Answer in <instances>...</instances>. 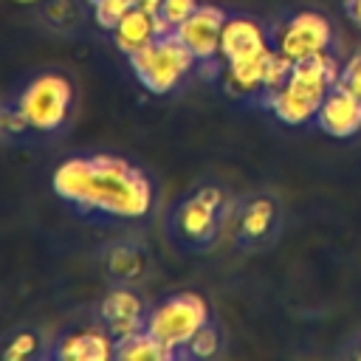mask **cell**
Returning a JSON list of instances; mask_svg holds the SVG:
<instances>
[{
	"label": "cell",
	"mask_w": 361,
	"mask_h": 361,
	"mask_svg": "<svg viewBox=\"0 0 361 361\" xmlns=\"http://www.w3.org/2000/svg\"><path fill=\"white\" fill-rule=\"evenodd\" d=\"M54 195L82 220H141L155 206L149 172L116 152L85 149L68 155L51 175Z\"/></svg>",
	"instance_id": "cell-1"
},
{
	"label": "cell",
	"mask_w": 361,
	"mask_h": 361,
	"mask_svg": "<svg viewBox=\"0 0 361 361\" xmlns=\"http://www.w3.org/2000/svg\"><path fill=\"white\" fill-rule=\"evenodd\" d=\"M76 107V85L59 68H42L25 76L0 99V138L20 144H45L59 138Z\"/></svg>",
	"instance_id": "cell-2"
},
{
	"label": "cell",
	"mask_w": 361,
	"mask_h": 361,
	"mask_svg": "<svg viewBox=\"0 0 361 361\" xmlns=\"http://www.w3.org/2000/svg\"><path fill=\"white\" fill-rule=\"evenodd\" d=\"M234 197L214 180H200L178 195L164 212V237L180 254H206L226 234Z\"/></svg>",
	"instance_id": "cell-3"
},
{
	"label": "cell",
	"mask_w": 361,
	"mask_h": 361,
	"mask_svg": "<svg viewBox=\"0 0 361 361\" xmlns=\"http://www.w3.org/2000/svg\"><path fill=\"white\" fill-rule=\"evenodd\" d=\"M338 73H341V68L327 51L296 59L290 76L285 79L282 87H276L268 96L265 107L279 121H285L290 127L316 121V113H319L327 90L338 82Z\"/></svg>",
	"instance_id": "cell-4"
},
{
	"label": "cell",
	"mask_w": 361,
	"mask_h": 361,
	"mask_svg": "<svg viewBox=\"0 0 361 361\" xmlns=\"http://www.w3.org/2000/svg\"><path fill=\"white\" fill-rule=\"evenodd\" d=\"M212 322L209 305L200 293L195 290H178V293H166L158 302L149 305L147 310V333L161 341L169 353V358H180L183 347L195 338V333Z\"/></svg>",
	"instance_id": "cell-5"
},
{
	"label": "cell",
	"mask_w": 361,
	"mask_h": 361,
	"mask_svg": "<svg viewBox=\"0 0 361 361\" xmlns=\"http://www.w3.org/2000/svg\"><path fill=\"white\" fill-rule=\"evenodd\" d=\"M135 79L141 82L144 90L152 96H166L183 85L189 73H195V56L183 45V39L172 34H158L152 42L138 48L135 54L127 56Z\"/></svg>",
	"instance_id": "cell-6"
},
{
	"label": "cell",
	"mask_w": 361,
	"mask_h": 361,
	"mask_svg": "<svg viewBox=\"0 0 361 361\" xmlns=\"http://www.w3.org/2000/svg\"><path fill=\"white\" fill-rule=\"evenodd\" d=\"M279 223H282V214H279L276 197H271L265 192L248 195L234 203V214L228 223L231 243L245 254L265 251L279 237Z\"/></svg>",
	"instance_id": "cell-7"
},
{
	"label": "cell",
	"mask_w": 361,
	"mask_h": 361,
	"mask_svg": "<svg viewBox=\"0 0 361 361\" xmlns=\"http://www.w3.org/2000/svg\"><path fill=\"white\" fill-rule=\"evenodd\" d=\"M271 39L279 54H285L288 59L296 62V59L327 51L330 39H333V28L319 11H299V14L288 17L282 25L271 28Z\"/></svg>",
	"instance_id": "cell-8"
},
{
	"label": "cell",
	"mask_w": 361,
	"mask_h": 361,
	"mask_svg": "<svg viewBox=\"0 0 361 361\" xmlns=\"http://www.w3.org/2000/svg\"><path fill=\"white\" fill-rule=\"evenodd\" d=\"M48 361H107L113 358V338L96 319L93 327L71 324L48 341Z\"/></svg>",
	"instance_id": "cell-9"
},
{
	"label": "cell",
	"mask_w": 361,
	"mask_h": 361,
	"mask_svg": "<svg viewBox=\"0 0 361 361\" xmlns=\"http://www.w3.org/2000/svg\"><path fill=\"white\" fill-rule=\"evenodd\" d=\"M147 305L138 296V290L133 285H113L104 299L96 307V319L102 322V327L110 333V338H121L130 336L135 330H144L147 324Z\"/></svg>",
	"instance_id": "cell-10"
},
{
	"label": "cell",
	"mask_w": 361,
	"mask_h": 361,
	"mask_svg": "<svg viewBox=\"0 0 361 361\" xmlns=\"http://www.w3.org/2000/svg\"><path fill=\"white\" fill-rule=\"evenodd\" d=\"M274 51L271 28H265L259 20L251 17H228L220 37V56L226 65L262 59Z\"/></svg>",
	"instance_id": "cell-11"
},
{
	"label": "cell",
	"mask_w": 361,
	"mask_h": 361,
	"mask_svg": "<svg viewBox=\"0 0 361 361\" xmlns=\"http://www.w3.org/2000/svg\"><path fill=\"white\" fill-rule=\"evenodd\" d=\"M228 14L214 6V3H200L192 17L186 23H180V28L175 31L183 45L192 51L195 59H212L220 56V37H223V25H226Z\"/></svg>",
	"instance_id": "cell-12"
},
{
	"label": "cell",
	"mask_w": 361,
	"mask_h": 361,
	"mask_svg": "<svg viewBox=\"0 0 361 361\" xmlns=\"http://www.w3.org/2000/svg\"><path fill=\"white\" fill-rule=\"evenodd\" d=\"M149 248L135 237H118L102 251V268L113 285H141L149 274Z\"/></svg>",
	"instance_id": "cell-13"
},
{
	"label": "cell",
	"mask_w": 361,
	"mask_h": 361,
	"mask_svg": "<svg viewBox=\"0 0 361 361\" xmlns=\"http://www.w3.org/2000/svg\"><path fill=\"white\" fill-rule=\"evenodd\" d=\"M34 20L39 23L42 31L73 39L85 34V28L93 23V11L87 0H37Z\"/></svg>",
	"instance_id": "cell-14"
},
{
	"label": "cell",
	"mask_w": 361,
	"mask_h": 361,
	"mask_svg": "<svg viewBox=\"0 0 361 361\" xmlns=\"http://www.w3.org/2000/svg\"><path fill=\"white\" fill-rule=\"evenodd\" d=\"M316 124L322 133L333 138H350L361 130V99L344 90L341 85H333L316 113Z\"/></svg>",
	"instance_id": "cell-15"
},
{
	"label": "cell",
	"mask_w": 361,
	"mask_h": 361,
	"mask_svg": "<svg viewBox=\"0 0 361 361\" xmlns=\"http://www.w3.org/2000/svg\"><path fill=\"white\" fill-rule=\"evenodd\" d=\"M48 353V336L37 324H14L0 333V361H37Z\"/></svg>",
	"instance_id": "cell-16"
},
{
	"label": "cell",
	"mask_w": 361,
	"mask_h": 361,
	"mask_svg": "<svg viewBox=\"0 0 361 361\" xmlns=\"http://www.w3.org/2000/svg\"><path fill=\"white\" fill-rule=\"evenodd\" d=\"M110 34H113L118 51L130 56V54H135L138 48H144L147 42H152V39L161 34V28H158L155 14H149V11L138 8V6H133V8L116 23V28H113Z\"/></svg>",
	"instance_id": "cell-17"
},
{
	"label": "cell",
	"mask_w": 361,
	"mask_h": 361,
	"mask_svg": "<svg viewBox=\"0 0 361 361\" xmlns=\"http://www.w3.org/2000/svg\"><path fill=\"white\" fill-rule=\"evenodd\" d=\"M113 358H118V361H172L166 347L161 341H155L147 333V327L116 338L113 341Z\"/></svg>",
	"instance_id": "cell-18"
},
{
	"label": "cell",
	"mask_w": 361,
	"mask_h": 361,
	"mask_svg": "<svg viewBox=\"0 0 361 361\" xmlns=\"http://www.w3.org/2000/svg\"><path fill=\"white\" fill-rule=\"evenodd\" d=\"M220 344H223V336H220V327L214 322H206L195 338L183 347L180 358H214L220 353Z\"/></svg>",
	"instance_id": "cell-19"
},
{
	"label": "cell",
	"mask_w": 361,
	"mask_h": 361,
	"mask_svg": "<svg viewBox=\"0 0 361 361\" xmlns=\"http://www.w3.org/2000/svg\"><path fill=\"white\" fill-rule=\"evenodd\" d=\"M197 6H200V0H164L161 8H158V14H155L161 34H172V31H178L180 23H186Z\"/></svg>",
	"instance_id": "cell-20"
},
{
	"label": "cell",
	"mask_w": 361,
	"mask_h": 361,
	"mask_svg": "<svg viewBox=\"0 0 361 361\" xmlns=\"http://www.w3.org/2000/svg\"><path fill=\"white\" fill-rule=\"evenodd\" d=\"M93 11V23L104 31H113L116 23L135 6V0H87Z\"/></svg>",
	"instance_id": "cell-21"
},
{
	"label": "cell",
	"mask_w": 361,
	"mask_h": 361,
	"mask_svg": "<svg viewBox=\"0 0 361 361\" xmlns=\"http://www.w3.org/2000/svg\"><path fill=\"white\" fill-rule=\"evenodd\" d=\"M336 85H341L344 90H350L353 96H358L361 99V54H355L344 68H341V73H338V82Z\"/></svg>",
	"instance_id": "cell-22"
},
{
	"label": "cell",
	"mask_w": 361,
	"mask_h": 361,
	"mask_svg": "<svg viewBox=\"0 0 361 361\" xmlns=\"http://www.w3.org/2000/svg\"><path fill=\"white\" fill-rule=\"evenodd\" d=\"M347 14H350L353 23L361 25V0H347Z\"/></svg>",
	"instance_id": "cell-23"
},
{
	"label": "cell",
	"mask_w": 361,
	"mask_h": 361,
	"mask_svg": "<svg viewBox=\"0 0 361 361\" xmlns=\"http://www.w3.org/2000/svg\"><path fill=\"white\" fill-rule=\"evenodd\" d=\"M161 3H164V0H135V6L144 8V11H149V14H158Z\"/></svg>",
	"instance_id": "cell-24"
},
{
	"label": "cell",
	"mask_w": 361,
	"mask_h": 361,
	"mask_svg": "<svg viewBox=\"0 0 361 361\" xmlns=\"http://www.w3.org/2000/svg\"><path fill=\"white\" fill-rule=\"evenodd\" d=\"M20 3H37V0H20Z\"/></svg>",
	"instance_id": "cell-25"
}]
</instances>
